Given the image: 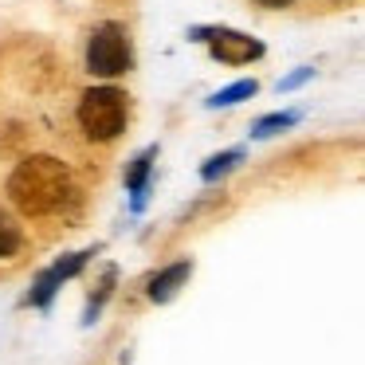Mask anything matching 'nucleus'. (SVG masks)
Wrapping results in <instances>:
<instances>
[{
	"label": "nucleus",
	"mask_w": 365,
	"mask_h": 365,
	"mask_svg": "<svg viewBox=\"0 0 365 365\" xmlns=\"http://www.w3.org/2000/svg\"><path fill=\"white\" fill-rule=\"evenodd\" d=\"M200 36H208V48H212V56L220 59V63H252V59L263 56V43L252 40V36L244 32H228V28H197Z\"/></svg>",
	"instance_id": "nucleus-4"
},
{
	"label": "nucleus",
	"mask_w": 365,
	"mask_h": 365,
	"mask_svg": "<svg viewBox=\"0 0 365 365\" xmlns=\"http://www.w3.org/2000/svg\"><path fill=\"white\" fill-rule=\"evenodd\" d=\"M240 161H244V153H240V150H228V153H220V158H208L205 169H200V177H205V181H216V177L228 173V169L240 165Z\"/></svg>",
	"instance_id": "nucleus-9"
},
{
	"label": "nucleus",
	"mask_w": 365,
	"mask_h": 365,
	"mask_svg": "<svg viewBox=\"0 0 365 365\" xmlns=\"http://www.w3.org/2000/svg\"><path fill=\"white\" fill-rule=\"evenodd\" d=\"M130 36L122 24H98L87 40V71L91 75H103V79H114V75H126L130 71Z\"/></svg>",
	"instance_id": "nucleus-3"
},
{
	"label": "nucleus",
	"mask_w": 365,
	"mask_h": 365,
	"mask_svg": "<svg viewBox=\"0 0 365 365\" xmlns=\"http://www.w3.org/2000/svg\"><path fill=\"white\" fill-rule=\"evenodd\" d=\"M20 247H24V232H20V220H16L12 212H4V208H0V259L16 255Z\"/></svg>",
	"instance_id": "nucleus-7"
},
{
	"label": "nucleus",
	"mask_w": 365,
	"mask_h": 365,
	"mask_svg": "<svg viewBox=\"0 0 365 365\" xmlns=\"http://www.w3.org/2000/svg\"><path fill=\"white\" fill-rule=\"evenodd\" d=\"M110 287H114V267H106V275H103V287H98V294L91 299V307H87V314H83V322H95L98 318V310H103V302L110 299Z\"/></svg>",
	"instance_id": "nucleus-11"
},
{
	"label": "nucleus",
	"mask_w": 365,
	"mask_h": 365,
	"mask_svg": "<svg viewBox=\"0 0 365 365\" xmlns=\"http://www.w3.org/2000/svg\"><path fill=\"white\" fill-rule=\"evenodd\" d=\"M252 95H255V83L244 79V83H232V87L216 91V95L208 98V106H232V103H244V98H252Z\"/></svg>",
	"instance_id": "nucleus-8"
},
{
	"label": "nucleus",
	"mask_w": 365,
	"mask_h": 365,
	"mask_svg": "<svg viewBox=\"0 0 365 365\" xmlns=\"http://www.w3.org/2000/svg\"><path fill=\"white\" fill-rule=\"evenodd\" d=\"M130 118V98L118 87H91L79 98V126L95 142H114L126 130Z\"/></svg>",
	"instance_id": "nucleus-2"
},
{
	"label": "nucleus",
	"mask_w": 365,
	"mask_h": 365,
	"mask_svg": "<svg viewBox=\"0 0 365 365\" xmlns=\"http://www.w3.org/2000/svg\"><path fill=\"white\" fill-rule=\"evenodd\" d=\"M189 275H192V259H177V263H169V267H161L158 275L150 279V287H145L150 302H169L185 283H189Z\"/></svg>",
	"instance_id": "nucleus-5"
},
{
	"label": "nucleus",
	"mask_w": 365,
	"mask_h": 365,
	"mask_svg": "<svg viewBox=\"0 0 365 365\" xmlns=\"http://www.w3.org/2000/svg\"><path fill=\"white\" fill-rule=\"evenodd\" d=\"M294 122H299V114H267V118H259L252 126V134L255 138H271V134H279V130L294 126Z\"/></svg>",
	"instance_id": "nucleus-10"
},
{
	"label": "nucleus",
	"mask_w": 365,
	"mask_h": 365,
	"mask_svg": "<svg viewBox=\"0 0 365 365\" xmlns=\"http://www.w3.org/2000/svg\"><path fill=\"white\" fill-rule=\"evenodd\" d=\"M153 158H158V150H145L142 158L130 161V169H126V189L134 192V205H142V197H145V181H150Z\"/></svg>",
	"instance_id": "nucleus-6"
},
{
	"label": "nucleus",
	"mask_w": 365,
	"mask_h": 365,
	"mask_svg": "<svg viewBox=\"0 0 365 365\" xmlns=\"http://www.w3.org/2000/svg\"><path fill=\"white\" fill-rule=\"evenodd\" d=\"M9 200L24 216H59L67 205L79 200V189H75L71 169H67L59 158L36 153V158H24L16 169H12Z\"/></svg>",
	"instance_id": "nucleus-1"
},
{
	"label": "nucleus",
	"mask_w": 365,
	"mask_h": 365,
	"mask_svg": "<svg viewBox=\"0 0 365 365\" xmlns=\"http://www.w3.org/2000/svg\"><path fill=\"white\" fill-rule=\"evenodd\" d=\"M255 4H263V9H287V4H294V0H255Z\"/></svg>",
	"instance_id": "nucleus-13"
},
{
	"label": "nucleus",
	"mask_w": 365,
	"mask_h": 365,
	"mask_svg": "<svg viewBox=\"0 0 365 365\" xmlns=\"http://www.w3.org/2000/svg\"><path fill=\"white\" fill-rule=\"evenodd\" d=\"M310 75H314V71H310V67H302V71H294L291 79H283V83H279V91H294V87H299V83H307Z\"/></svg>",
	"instance_id": "nucleus-12"
}]
</instances>
